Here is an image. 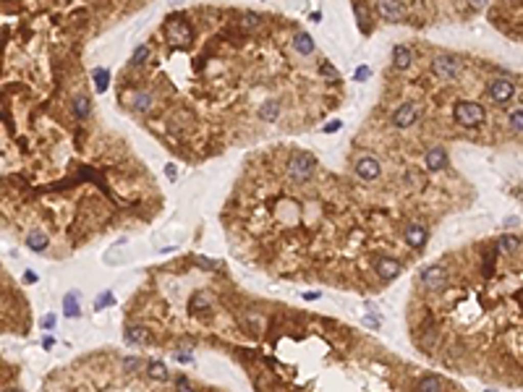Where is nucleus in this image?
Returning <instances> with one entry per match:
<instances>
[{
	"mask_svg": "<svg viewBox=\"0 0 523 392\" xmlns=\"http://www.w3.org/2000/svg\"><path fill=\"white\" fill-rule=\"evenodd\" d=\"M89 112H92V100L86 95H76L74 97V115L79 121H84V118H89Z\"/></svg>",
	"mask_w": 523,
	"mask_h": 392,
	"instance_id": "obj_17",
	"label": "nucleus"
},
{
	"mask_svg": "<svg viewBox=\"0 0 523 392\" xmlns=\"http://www.w3.org/2000/svg\"><path fill=\"white\" fill-rule=\"evenodd\" d=\"M304 298H306V301H316V298H320V293H316V290H309V293H304Z\"/></svg>",
	"mask_w": 523,
	"mask_h": 392,
	"instance_id": "obj_42",
	"label": "nucleus"
},
{
	"mask_svg": "<svg viewBox=\"0 0 523 392\" xmlns=\"http://www.w3.org/2000/svg\"><path fill=\"white\" fill-rule=\"evenodd\" d=\"M147 372H149V377L157 379V382H165V379H168V368H165V363H160L157 358L147 363Z\"/></svg>",
	"mask_w": 523,
	"mask_h": 392,
	"instance_id": "obj_21",
	"label": "nucleus"
},
{
	"mask_svg": "<svg viewBox=\"0 0 523 392\" xmlns=\"http://www.w3.org/2000/svg\"><path fill=\"white\" fill-rule=\"evenodd\" d=\"M107 81H110L107 68H95V84H97V91H105V89H107Z\"/></svg>",
	"mask_w": 523,
	"mask_h": 392,
	"instance_id": "obj_28",
	"label": "nucleus"
},
{
	"mask_svg": "<svg viewBox=\"0 0 523 392\" xmlns=\"http://www.w3.org/2000/svg\"><path fill=\"white\" fill-rule=\"evenodd\" d=\"M42 327H44V330H55V316H53V314H48V316L42 319Z\"/></svg>",
	"mask_w": 523,
	"mask_h": 392,
	"instance_id": "obj_37",
	"label": "nucleus"
},
{
	"mask_svg": "<svg viewBox=\"0 0 523 392\" xmlns=\"http://www.w3.org/2000/svg\"><path fill=\"white\" fill-rule=\"evenodd\" d=\"M450 163V157L445 152V147H431L426 152V170H445Z\"/></svg>",
	"mask_w": 523,
	"mask_h": 392,
	"instance_id": "obj_11",
	"label": "nucleus"
},
{
	"mask_svg": "<svg viewBox=\"0 0 523 392\" xmlns=\"http://www.w3.org/2000/svg\"><path fill=\"white\" fill-rule=\"evenodd\" d=\"M48 243H50V238H48V233H42V230H34V233L27 236V246H29L32 251H44V248H48Z\"/></svg>",
	"mask_w": 523,
	"mask_h": 392,
	"instance_id": "obj_18",
	"label": "nucleus"
},
{
	"mask_svg": "<svg viewBox=\"0 0 523 392\" xmlns=\"http://www.w3.org/2000/svg\"><path fill=\"white\" fill-rule=\"evenodd\" d=\"M241 21H243V27H246V29H254L262 18H259L257 13H252V11H243V13H241Z\"/></svg>",
	"mask_w": 523,
	"mask_h": 392,
	"instance_id": "obj_30",
	"label": "nucleus"
},
{
	"mask_svg": "<svg viewBox=\"0 0 523 392\" xmlns=\"http://www.w3.org/2000/svg\"><path fill=\"white\" fill-rule=\"evenodd\" d=\"M6 392H18V389H6Z\"/></svg>",
	"mask_w": 523,
	"mask_h": 392,
	"instance_id": "obj_44",
	"label": "nucleus"
},
{
	"mask_svg": "<svg viewBox=\"0 0 523 392\" xmlns=\"http://www.w3.org/2000/svg\"><path fill=\"white\" fill-rule=\"evenodd\" d=\"M487 91H489V97H492L497 105H503V102H508V100L515 95V84H513V79H508V76H497V79H492V81L487 84Z\"/></svg>",
	"mask_w": 523,
	"mask_h": 392,
	"instance_id": "obj_5",
	"label": "nucleus"
},
{
	"mask_svg": "<svg viewBox=\"0 0 523 392\" xmlns=\"http://www.w3.org/2000/svg\"><path fill=\"white\" fill-rule=\"evenodd\" d=\"M126 340L136 342V345H147L149 342V332L144 327H126Z\"/></svg>",
	"mask_w": 523,
	"mask_h": 392,
	"instance_id": "obj_19",
	"label": "nucleus"
},
{
	"mask_svg": "<svg viewBox=\"0 0 523 392\" xmlns=\"http://www.w3.org/2000/svg\"><path fill=\"white\" fill-rule=\"evenodd\" d=\"M497 248L503 251V253H513V251L518 248V236H513V233H505L503 238H499Z\"/></svg>",
	"mask_w": 523,
	"mask_h": 392,
	"instance_id": "obj_25",
	"label": "nucleus"
},
{
	"mask_svg": "<svg viewBox=\"0 0 523 392\" xmlns=\"http://www.w3.org/2000/svg\"><path fill=\"white\" fill-rule=\"evenodd\" d=\"M165 175H168L170 180H175V178H178V168H175L173 163H168V165H165Z\"/></svg>",
	"mask_w": 523,
	"mask_h": 392,
	"instance_id": "obj_39",
	"label": "nucleus"
},
{
	"mask_svg": "<svg viewBox=\"0 0 523 392\" xmlns=\"http://www.w3.org/2000/svg\"><path fill=\"white\" fill-rule=\"evenodd\" d=\"M24 280H27V283H37L39 278H37V272H32V269H29V272H24Z\"/></svg>",
	"mask_w": 523,
	"mask_h": 392,
	"instance_id": "obj_41",
	"label": "nucleus"
},
{
	"mask_svg": "<svg viewBox=\"0 0 523 392\" xmlns=\"http://www.w3.org/2000/svg\"><path fill=\"white\" fill-rule=\"evenodd\" d=\"M421 285H424L429 293H440V290H445V285H447V269L440 267V264L424 267V269H421Z\"/></svg>",
	"mask_w": 523,
	"mask_h": 392,
	"instance_id": "obj_4",
	"label": "nucleus"
},
{
	"mask_svg": "<svg viewBox=\"0 0 523 392\" xmlns=\"http://www.w3.org/2000/svg\"><path fill=\"white\" fill-rule=\"evenodd\" d=\"M194 262H196L199 267H204V269H217V264H215V262H210V259H204V257H194Z\"/></svg>",
	"mask_w": 523,
	"mask_h": 392,
	"instance_id": "obj_35",
	"label": "nucleus"
},
{
	"mask_svg": "<svg viewBox=\"0 0 523 392\" xmlns=\"http://www.w3.org/2000/svg\"><path fill=\"white\" fill-rule=\"evenodd\" d=\"M363 321H367V325H369L372 330H377V327H379V319H377V314H367V316H363Z\"/></svg>",
	"mask_w": 523,
	"mask_h": 392,
	"instance_id": "obj_36",
	"label": "nucleus"
},
{
	"mask_svg": "<svg viewBox=\"0 0 523 392\" xmlns=\"http://www.w3.org/2000/svg\"><path fill=\"white\" fill-rule=\"evenodd\" d=\"M123 368H126V372H139V368H142V358L128 356V358L123 361Z\"/></svg>",
	"mask_w": 523,
	"mask_h": 392,
	"instance_id": "obj_32",
	"label": "nucleus"
},
{
	"mask_svg": "<svg viewBox=\"0 0 523 392\" xmlns=\"http://www.w3.org/2000/svg\"><path fill=\"white\" fill-rule=\"evenodd\" d=\"M147 55H149V48H147V44H139L136 53H133V58H131V65H142L147 60Z\"/></svg>",
	"mask_w": 523,
	"mask_h": 392,
	"instance_id": "obj_29",
	"label": "nucleus"
},
{
	"mask_svg": "<svg viewBox=\"0 0 523 392\" xmlns=\"http://www.w3.org/2000/svg\"><path fill=\"white\" fill-rule=\"evenodd\" d=\"M337 128H340V121H330V123H327L322 131H325V133H335Z\"/></svg>",
	"mask_w": 523,
	"mask_h": 392,
	"instance_id": "obj_40",
	"label": "nucleus"
},
{
	"mask_svg": "<svg viewBox=\"0 0 523 392\" xmlns=\"http://www.w3.org/2000/svg\"><path fill=\"white\" fill-rule=\"evenodd\" d=\"M175 392H196L194 384L189 382V377H178L175 379Z\"/></svg>",
	"mask_w": 523,
	"mask_h": 392,
	"instance_id": "obj_31",
	"label": "nucleus"
},
{
	"mask_svg": "<svg viewBox=\"0 0 523 392\" xmlns=\"http://www.w3.org/2000/svg\"><path fill=\"white\" fill-rule=\"evenodd\" d=\"M369 76H372V68H369V65H358V68H356V81H367Z\"/></svg>",
	"mask_w": 523,
	"mask_h": 392,
	"instance_id": "obj_34",
	"label": "nucleus"
},
{
	"mask_svg": "<svg viewBox=\"0 0 523 392\" xmlns=\"http://www.w3.org/2000/svg\"><path fill=\"white\" fill-rule=\"evenodd\" d=\"M131 105H133V110L147 112V110H152V95H149V91H136Z\"/></svg>",
	"mask_w": 523,
	"mask_h": 392,
	"instance_id": "obj_20",
	"label": "nucleus"
},
{
	"mask_svg": "<svg viewBox=\"0 0 523 392\" xmlns=\"http://www.w3.org/2000/svg\"><path fill=\"white\" fill-rule=\"evenodd\" d=\"M175 361H180V363H191V361H194V356H191V353H186V351H180V353H175Z\"/></svg>",
	"mask_w": 523,
	"mask_h": 392,
	"instance_id": "obj_38",
	"label": "nucleus"
},
{
	"mask_svg": "<svg viewBox=\"0 0 523 392\" xmlns=\"http://www.w3.org/2000/svg\"><path fill=\"white\" fill-rule=\"evenodd\" d=\"M461 71V63L456 55H447V53H440L431 58V74H435L437 79L442 81H450V79H456Z\"/></svg>",
	"mask_w": 523,
	"mask_h": 392,
	"instance_id": "obj_3",
	"label": "nucleus"
},
{
	"mask_svg": "<svg viewBox=\"0 0 523 392\" xmlns=\"http://www.w3.org/2000/svg\"><path fill=\"white\" fill-rule=\"evenodd\" d=\"M278 115H280V102L278 100H264L262 107H259V118L272 123V121H278Z\"/></svg>",
	"mask_w": 523,
	"mask_h": 392,
	"instance_id": "obj_15",
	"label": "nucleus"
},
{
	"mask_svg": "<svg viewBox=\"0 0 523 392\" xmlns=\"http://www.w3.org/2000/svg\"><path fill=\"white\" fill-rule=\"evenodd\" d=\"M63 314H65V316H71V319L81 316V306H79V293H76V290L65 293V298H63Z\"/></svg>",
	"mask_w": 523,
	"mask_h": 392,
	"instance_id": "obj_14",
	"label": "nucleus"
},
{
	"mask_svg": "<svg viewBox=\"0 0 523 392\" xmlns=\"http://www.w3.org/2000/svg\"><path fill=\"white\" fill-rule=\"evenodd\" d=\"M419 392H442V379L440 377H424L419 382Z\"/></svg>",
	"mask_w": 523,
	"mask_h": 392,
	"instance_id": "obj_24",
	"label": "nucleus"
},
{
	"mask_svg": "<svg viewBox=\"0 0 523 392\" xmlns=\"http://www.w3.org/2000/svg\"><path fill=\"white\" fill-rule=\"evenodd\" d=\"M116 304V295H112L110 290H102L100 295H97V301H95V311H102V309H107V306H112Z\"/></svg>",
	"mask_w": 523,
	"mask_h": 392,
	"instance_id": "obj_27",
	"label": "nucleus"
},
{
	"mask_svg": "<svg viewBox=\"0 0 523 392\" xmlns=\"http://www.w3.org/2000/svg\"><path fill=\"white\" fill-rule=\"evenodd\" d=\"M316 170V159L309 154V152H293L290 159H288V175L295 180V183H306Z\"/></svg>",
	"mask_w": 523,
	"mask_h": 392,
	"instance_id": "obj_1",
	"label": "nucleus"
},
{
	"mask_svg": "<svg viewBox=\"0 0 523 392\" xmlns=\"http://www.w3.org/2000/svg\"><path fill=\"white\" fill-rule=\"evenodd\" d=\"M293 48H295V53H301V55H311L314 53V39L306 32H299L293 37Z\"/></svg>",
	"mask_w": 523,
	"mask_h": 392,
	"instance_id": "obj_16",
	"label": "nucleus"
},
{
	"mask_svg": "<svg viewBox=\"0 0 523 392\" xmlns=\"http://www.w3.org/2000/svg\"><path fill=\"white\" fill-rule=\"evenodd\" d=\"M403 236H405V243L411 246V248H421V246L426 243V238H429V230H426V225H421V222H408Z\"/></svg>",
	"mask_w": 523,
	"mask_h": 392,
	"instance_id": "obj_9",
	"label": "nucleus"
},
{
	"mask_svg": "<svg viewBox=\"0 0 523 392\" xmlns=\"http://www.w3.org/2000/svg\"><path fill=\"white\" fill-rule=\"evenodd\" d=\"M377 13L388 21H403L405 18V6L403 3H377Z\"/></svg>",
	"mask_w": 523,
	"mask_h": 392,
	"instance_id": "obj_13",
	"label": "nucleus"
},
{
	"mask_svg": "<svg viewBox=\"0 0 523 392\" xmlns=\"http://www.w3.org/2000/svg\"><path fill=\"white\" fill-rule=\"evenodd\" d=\"M165 32H168V39L173 44H191V37H194L189 24H186V21H180V18H170Z\"/></svg>",
	"mask_w": 523,
	"mask_h": 392,
	"instance_id": "obj_8",
	"label": "nucleus"
},
{
	"mask_svg": "<svg viewBox=\"0 0 523 392\" xmlns=\"http://www.w3.org/2000/svg\"><path fill=\"white\" fill-rule=\"evenodd\" d=\"M210 309V295L207 293H196L191 301H189V311L196 314V311H207Z\"/></svg>",
	"mask_w": 523,
	"mask_h": 392,
	"instance_id": "obj_22",
	"label": "nucleus"
},
{
	"mask_svg": "<svg viewBox=\"0 0 523 392\" xmlns=\"http://www.w3.org/2000/svg\"><path fill=\"white\" fill-rule=\"evenodd\" d=\"M419 121V107L414 102H403L395 112H393V126L395 128H411Z\"/></svg>",
	"mask_w": 523,
	"mask_h": 392,
	"instance_id": "obj_6",
	"label": "nucleus"
},
{
	"mask_svg": "<svg viewBox=\"0 0 523 392\" xmlns=\"http://www.w3.org/2000/svg\"><path fill=\"white\" fill-rule=\"evenodd\" d=\"M414 63V53L408 44H395L393 48V65L398 68V71H405V68H411Z\"/></svg>",
	"mask_w": 523,
	"mask_h": 392,
	"instance_id": "obj_12",
	"label": "nucleus"
},
{
	"mask_svg": "<svg viewBox=\"0 0 523 392\" xmlns=\"http://www.w3.org/2000/svg\"><path fill=\"white\" fill-rule=\"evenodd\" d=\"M374 269H377L379 278H384V280H393V278H398V274H400V262H398V259H393V257H382V259H377Z\"/></svg>",
	"mask_w": 523,
	"mask_h": 392,
	"instance_id": "obj_10",
	"label": "nucleus"
},
{
	"mask_svg": "<svg viewBox=\"0 0 523 392\" xmlns=\"http://www.w3.org/2000/svg\"><path fill=\"white\" fill-rule=\"evenodd\" d=\"M42 345H44V351H50L53 345H55V337H44V342H42Z\"/></svg>",
	"mask_w": 523,
	"mask_h": 392,
	"instance_id": "obj_43",
	"label": "nucleus"
},
{
	"mask_svg": "<svg viewBox=\"0 0 523 392\" xmlns=\"http://www.w3.org/2000/svg\"><path fill=\"white\" fill-rule=\"evenodd\" d=\"M508 126H510L515 133H523V107H518V110H513V112L508 115Z\"/></svg>",
	"mask_w": 523,
	"mask_h": 392,
	"instance_id": "obj_26",
	"label": "nucleus"
},
{
	"mask_svg": "<svg viewBox=\"0 0 523 392\" xmlns=\"http://www.w3.org/2000/svg\"><path fill=\"white\" fill-rule=\"evenodd\" d=\"M452 121H456L458 126H463V128H476V126L484 123V107L463 100V102H458L456 107H452Z\"/></svg>",
	"mask_w": 523,
	"mask_h": 392,
	"instance_id": "obj_2",
	"label": "nucleus"
},
{
	"mask_svg": "<svg viewBox=\"0 0 523 392\" xmlns=\"http://www.w3.org/2000/svg\"><path fill=\"white\" fill-rule=\"evenodd\" d=\"M379 173H382V165H379L377 157L363 154V157L356 159V175L361 180H374V178H379Z\"/></svg>",
	"mask_w": 523,
	"mask_h": 392,
	"instance_id": "obj_7",
	"label": "nucleus"
},
{
	"mask_svg": "<svg viewBox=\"0 0 523 392\" xmlns=\"http://www.w3.org/2000/svg\"><path fill=\"white\" fill-rule=\"evenodd\" d=\"M320 74L325 76V79H330V81H337V71L330 65V63H322V68H320Z\"/></svg>",
	"mask_w": 523,
	"mask_h": 392,
	"instance_id": "obj_33",
	"label": "nucleus"
},
{
	"mask_svg": "<svg viewBox=\"0 0 523 392\" xmlns=\"http://www.w3.org/2000/svg\"><path fill=\"white\" fill-rule=\"evenodd\" d=\"M243 321H246V327L252 330V332H257V335L264 330V316H262V314H257V311L246 314V316H243Z\"/></svg>",
	"mask_w": 523,
	"mask_h": 392,
	"instance_id": "obj_23",
	"label": "nucleus"
}]
</instances>
